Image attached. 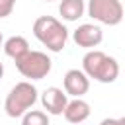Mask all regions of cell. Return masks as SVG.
<instances>
[{"label":"cell","instance_id":"6da1fadb","mask_svg":"<svg viewBox=\"0 0 125 125\" xmlns=\"http://www.w3.org/2000/svg\"><path fill=\"white\" fill-rule=\"evenodd\" d=\"M82 70L88 78H94L102 84H111L119 76V62L102 51H88L82 59Z\"/></svg>","mask_w":125,"mask_h":125},{"label":"cell","instance_id":"7a4b0ae2","mask_svg":"<svg viewBox=\"0 0 125 125\" xmlns=\"http://www.w3.org/2000/svg\"><path fill=\"white\" fill-rule=\"evenodd\" d=\"M33 35L53 53H61L68 39V29L53 16H39L33 21Z\"/></svg>","mask_w":125,"mask_h":125},{"label":"cell","instance_id":"3957f363","mask_svg":"<svg viewBox=\"0 0 125 125\" xmlns=\"http://www.w3.org/2000/svg\"><path fill=\"white\" fill-rule=\"evenodd\" d=\"M35 102H37V88L31 82L23 80L10 90L4 102V109L10 117H21L25 111H29V107H33Z\"/></svg>","mask_w":125,"mask_h":125},{"label":"cell","instance_id":"277c9868","mask_svg":"<svg viewBox=\"0 0 125 125\" xmlns=\"http://www.w3.org/2000/svg\"><path fill=\"white\" fill-rule=\"evenodd\" d=\"M14 62H16L18 72L29 80H41L51 72V59L43 51H31L29 49L23 57H20Z\"/></svg>","mask_w":125,"mask_h":125},{"label":"cell","instance_id":"5b68a950","mask_svg":"<svg viewBox=\"0 0 125 125\" xmlns=\"http://www.w3.org/2000/svg\"><path fill=\"white\" fill-rule=\"evenodd\" d=\"M123 14V4L119 0H88V16L104 25L121 23Z\"/></svg>","mask_w":125,"mask_h":125},{"label":"cell","instance_id":"8992f818","mask_svg":"<svg viewBox=\"0 0 125 125\" xmlns=\"http://www.w3.org/2000/svg\"><path fill=\"white\" fill-rule=\"evenodd\" d=\"M72 39L78 47H84V49H94L102 43L104 39V31L100 25H94V23H82L78 25L74 31H72Z\"/></svg>","mask_w":125,"mask_h":125},{"label":"cell","instance_id":"52a82bcc","mask_svg":"<svg viewBox=\"0 0 125 125\" xmlns=\"http://www.w3.org/2000/svg\"><path fill=\"white\" fill-rule=\"evenodd\" d=\"M62 86H64L66 96L82 98V96L90 90V78L86 76V72H84V70L70 68V70L64 74V78H62Z\"/></svg>","mask_w":125,"mask_h":125},{"label":"cell","instance_id":"ba28073f","mask_svg":"<svg viewBox=\"0 0 125 125\" xmlns=\"http://www.w3.org/2000/svg\"><path fill=\"white\" fill-rule=\"evenodd\" d=\"M41 104H43V109L49 113V115H61L68 104L66 100V92H62L61 88L57 86H51L47 88L43 94H41Z\"/></svg>","mask_w":125,"mask_h":125},{"label":"cell","instance_id":"9c48e42d","mask_svg":"<svg viewBox=\"0 0 125 125\" xmlns=\"http://www.w3.org/2000/svg\"><path fill=\"white\" fill-rule=\"evenodd\" d=\"M62 115H64V119L68 123H76L78 125V123H82V121H86L90 117V104L84 102L82 98H74L72 102L66 104Z\"/></svg>","mask_w":125,"mask_h":125},{"label":"cell","instance_id":"30bf717a","mask_svg":"<svg viewBox=\"0 0 125 125\" xmlns=\"http://www.w3.org/2000/svg\"><path fill=\"white\" fill-rule=\"evenodd\" d=\"M2 49H4L6 57L18 61L20 57H23V55L29 51V43H27V39L21 37V35H12V37H8V39L4 41Z\"/></svg>","mask_w":125,"mask_h":125},{"label":"cell","instance_id":"8fae6325","mask_svg":"<svg viewBox=\"0 0 125 125\" xmlns=\"http://www.w3.org/2000/svg\"><path fill=\"white\" fill-rule=\"evenodd\" d=\"M84 10H86L84 0H61L59 4V14L66 21H76L78 18H82Z\"/></svg>","mask_w":125,"mask_h":125},{"label":"cell","instance_id":"7c38bea8","mask_svg":"<svg viewBox=\"0 0 125 125\" xmlns=\"http://www.w3.org/2000/svg\"><path fill=\"white\" fill-rule=\"evenodd\" d=\"M21 125H49V113L39 109H29L21 115Z\"/></svg>","mask_w":125,"mask_h":125},{"label":"cell","instance_id":"4fadbf2b","mask_svg":"<svg viewBox=\"0 0 125 125\" xmlns=\"http://www.w3.org/2000/svg\"><path fill=\"white\" fill-rule=\"evenodd\" d=\"M16 6V0H0V18H8Z\"/></svg>","mask_w":125,"mask_h":125},{"label":"cell","instance_id":"5bb4252c","mask_svg":"<svg viewBox=\"0 0 125 125\" xmlns=\"http://www.w3.org/2000/svg\"><path fill=\"white\" fill-rule=\"evenodd\" d=\"M100 125H117V119H111V117H107V119H104Z\"/></svg>","mask_w":125,"mask_h":125},{"label":"cell","instance_id":"9a60e30c","mask_svg":"<svg viewBox=\"0 0 125 125\" xmlns=\"http://www.w3.org/2000/svg\"><path fill=\"white\" fill-rule=\"evenodd\" d=\"M117 125H125V117H119L117 119Z\"/></svg>","mask_w":125,"mask_h":125},{"label":"cell","instance_id":"2e32d148","mask_svg":"<svg viewBox=\"0 0 125 125\" xmlns=\"http://www.w3.org/2000/svg\"><path fill=\"white\" fill-rule=\"evenodd\" d=\"M2 76H4V64L0 62V80H2Z\"/></svg>","mask_w":125,"mask_h":125},{"label":"cell","instance_id":"e0dca14e","mask_svg":"<svg viewBox=\"0 0 125 125\" xmlns=\"http://www.w3.org/2000/svg\"><path fill=\"white\" fill-rule=\"evenodd\" d=\"M2 45H4V37H2V31H0V49H2Z\"/></svg>","mask_w":125,"mask_h":125},{"label":"cell","instance_id":"ac0fdd59","mask_svg":"<svg viewBox=\"0 0 125 125\" xmlns=\"http://www.w3.org/2000/svg\"><path fill=\"white\" fill-rule=\"evenodd\" d=\"M45 2H51V0H45Z\"/></svg>","mask_w":125,"mask_h":125}]
</instances>
